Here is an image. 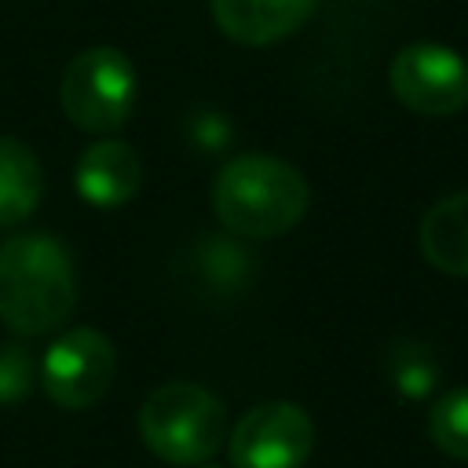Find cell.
<instances>
[{"label": "cell", "instance_id": "13", "mask_svg": "<svg viewBox=\"0 0 468 468\" xmlns=\"http://www.w3.org/2000/svg\"><path fill=\"white\" fill-rule=\"evenodd\" d=\"M388 377L395 391L410 402H420L439 384V366L424 344H395L388 355Z\"/></svg>", "mask_w": 468, "mask_h": 468}, {"label": "cell", "instance_id": "14", "mask_svg": "<svg viewBox=\"0 0 468 468\" xmlns=\"http://www.w3.org/2000/svg\"><path fill=\"white\" fill-rule=\"evenodd\" d=\"M197 267H201V274L208 278V285H216V289H223V292L245 285V278L252 274V260H249L241 249H234L230 241H208V245H201Z\"/></svg>", "mask_w": 468, "mask_h": 468}, {"label": "cell", "instance_id": "15", "mask_svg": "<svg viewBox=\"0 0 468 468\" xmlns=\"http://www.w3.org/2000/svg\"><path fill=\"white\" fill-rule=\"evenodd\" d=\"M33 391V355L22 344H0V406L22 402Z\"/></svg>", "mask_w": 468, "mask_h": 468}, {"label": "cell", "instance_id": "12", "mask_svg": "<svg viewBox=\"0 0 468 468\" xmlns=\"http://www.w3.org/2000/svg\"><path fill=\"white\" fill-rule=\"evenodd\" d=\"M428 435L446 457L468 464V388H453L431 402Z\"/></svg>", "mask_w": 468, "mask_h": 468}, {"label": "cell", "instance_id": "9", "mask_svg": "<svg viewBox=\"0 0 468 468\" xmlns=\"http://www.w3.org/2000/svg\"><path fill=\"white\" fill-rule=\"evenodd\" d=\"M318 0H212V18L223 37L263 48L289 33H296Z\"/></svg>", "mask_w": 468, "mask_h": 468}, {"label": "cell", "instance_id": "1", "mask_svg": "<svg viewBox=\"0 0 468 468\" xmlns=\"http://www.w3.org/2000/svg\"><path fill=\"white\" fill-rule=\"evenodd\" d=\"M77 307L69 252L40 230L0 241V322L18 336L55 333Z\"/></svg>", "mask_w": 468, "mask_h": 468}, {"label": "cell", "instance_id": "10", "mask_svg": "<svg viewBox=\"0 0 468 468\" xmlns=\"http://www.w3.org/2000/svg\"><path fill=\"white\" fill-rule=\"evenodd\" d=\"M417 241L435 271L468 278V190L435 201L420 219Z\"/></svg>", "mask_w": 468, "mask_h": 468}, {"label": "cell", "instance_id": "8", "mask_svg": "<svg viewBox=\"0 0 468 468\" xmlns=\"http://www.w3.org/2000/svg\"><path fill=\"white\" fill-rule=\"evenodd\" d=\"M73 183L91 208H121L124 201L135 197L143 183V161L128 143L99 139L84 146V154L77 157Z\"/></svg>", "mask_w": 468, "mask_h": 468}, {"label": "cell", "instance_id": "6", "mask_svg": "<svg viewBox=\"0 0 468 468\" xmlns=\"http://www.w3.org/2000/svg\"><path fill=\"white\" fill-rule=\"evenodd\" d=\"M391 95L424 117H453L468 106V62L446 44H406L388 66Z\"/></svg>", "mask_w": 468, "mask_h": 468}, {"label": "cell", "instance_id": "7", "mask_svg": "<svg viewBox=\"0 0 468 468\" xmlns=\"http://www.w3.org/2000/svg\"><path fill=\"white\" fill-rule=\"evenodd\" d=\"M234 468H300L314 450V424L296 402H260L227 435Z\"/></svg>", "mask_w": 468, "mask_h": 468}, {"label": "cell", "instance_id": "11", "mask_svg": "<svg viewBox=\"0 0 468 468\" xmlns=\"http://www.w3.org/2000/svg\"><path fill=\"white\" fill-rule=\"evenodd\" d=\"M44 197V168L18 139L0 135V227H15L37 212Z\"/></svg>", "mask_w": 468, "mask_h": 468}, {"label": "cell", "instance_id": "4", "mask_svg": "<svg viewBox=\"0 0 468 468\" xmlns=\"http://www.w3.org/2000/svg\"><path fill=\"white\" fill-rule=\"evenodd\" d=\"M58 102L73 128L110 135L135 110V66L117 48H88L66 62Z\"/></svg>", "mask_w": 468, "mask_h": 468}, {"label": "cell", "instance_id": "16", "mask_svg": "<svg viewBox=\"0 0 468 468\" xmlns=\"http://www.w3.org/2000/svg\"><path fill=\"white\" fill-rule=\"evenodd\" d=\"M197 468H219V464H197Z\"/></svg>", "mask_w": 468, "mask_h": 468}, {"label": "cell", "instance_id": "3", "mask_svg": "<svg viewBox=\"0 0 468 468\" xmlns=\"http://www.w3.org/2000/svg\"><path fill=\"white\" fill-rule=\"evenodd\" d=\"M139 435L146 450L168 464H208L227 442V410L208 388L172 380L143 399Z\"/></svg>", "mask_w": 468, "mask_h": 468}, {"label": "cell", "instance_id": "5", "mask_svg": "<svg viewBox=\"0 0 468 468\" xmlns=\"http://www.w3.org/2000/svg\"><path fill=\"white\" fill-rule=\"evenodd\" d=\"M117 377V351L110 336L99 329L77 325L58 333L40 362L44 395L62 410H88L95 406Z\"/></svg>", "mask_w": 468, "mask_h": 468}, {"label": "cell", "instance_id": "2", "mask_svg": "<svg viewBox=\"0 0 468 468\" xmlns=\"http://www.w3.org/2000/svg\"><path fill=\"white\" fill-rule=\"evenodd\" d=\"M307 179L282 157L241 154L227 161L212 183L216 219L249 241H267L292 230L307 212Z\"/></svg>", "mask_w": 468, "mask_h": 468}]
</instances>
